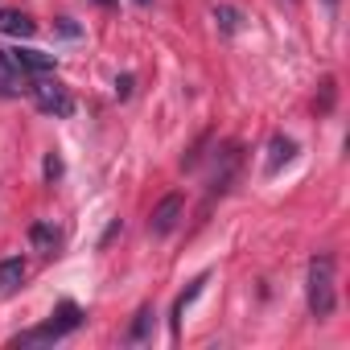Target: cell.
<instances>
[{
  "label": "cell",
  "mask_w": 350,
  "mask_h": 350,
  "mask_svg": "<svg viewBox=\"0 0 350 350\" xmlns=\"http://www.w3.org/2000/svg\"><path fill=\"white\" fill-rule=\"evenodd\" d=\"M305 293H309L313 317H329L334 313V305H338V297H334V256H313L309 260V284H305Z\"/></svg>",
  "instance_id": "obj_1"
},
{
  "label": "cell",
  "mask_w": 350,
  "mask_h": 350,
  "mask_svg": "<svg viewBox=\"0 0 350 350\" xmlns=\"http://www.w3.org/2000/svg\"><path fill=\"white\" fill-rule=\"evenodd\" d=\"M79 321H83V309L79 305H58V313L46 321V325H38V329H25V334H17L13 338V346H38V342H58V338H66L70 329H79Z\"/></svg>",
  "instance_id": "obj_2"
},
{
  "label": "cell",
  "mask_w": 350,
  "mask_h": 350,
  "mask_svg": "<svg viewBox=\"0 0 350 350\" xmlns=\"http://www.w3.org/2000/svg\"><path fill=\"white\" fill-rule=\"evenodd\" d=\"M29 91H33L38 111H46V116H70V111H75V99H70V91H66L58 79L38 75V83H33Z\"/></svg>",
  "instance_id": "obj_3"
},
{
  "label": "cell",
  "mask_w": 350,
  "mask_h": 350,
  "mask_svg": "<svg viewBox=\"0 0 350 350\" xmlns=\"http://www.w3.org/2000/svg\"><path fill=\"white\" fill-rule=\"evenodd\" d=\"M182 211H186L182 194H169V198H161V202L152 206V215H148V231H152V235H169L173 227L182 223Z\"/></svg>",
  "instance_id": "obj_4"
},
{
  "label": "cell",
  "mask_w": 350,
  "mask_h": 350,
  "mask_svg": "<svg viewBox=\"0 0 350 350\" xmlns=\"http://www.w3.org/2000/svg\"><path fill=\"white\" fill-rule=\"evenodd\" d=\"M21 91H29V75L17 70L9 50H0V95H21Z\"/></svg>",
  "instance_id": "obj_5"
},
{
  "label": "cell",
  "mask_w": 350,
  "mask_h": 350,
  "mask_svg": "<svg viewBox=\"0 0 350 350\" xmlns=\"http://www.w3.org/2000/svg\"><path fill=\"white\" fill-rule=\"evenodd\" d=\"M0 33H9V38H33L38 33V21L21 9H0Z\"/></svg>",
  "instance_id": "obj_6"
},
{
  "label": "cell",
  "mask_w": 350,
  "mask_h": 350,
  "mask_svg": "<svg viewBox=\"0 0 350 350\" xmlns=\"http://www.w3.org/2000/svg\"><path fill=\"white\" fill-rule=\"evenodd\" d=\"M9 58H13L17 70H25V75H50V70H54V58L42 54V50H9Z\"/></svg>",
  "instance_id": "obj_7"
},
{
  "label": "cell",
  "mask_w": 350,
  "mask_h": 350,
  "mask_svg": "<svg viewBox=\"0 0 350 350\" xmlns=\"http://www.w3.org/2000/svg\"><path fill=\"white\" fill-rule=\"evenodd\" d=\"M293 152H297V144L288 140V136H272V144H268V178H272V173H280V165H288L293 161Z\"/></svg>",
  "instance_id": "obj_8"
},
{
  "label": "cell",
  "mask_w": 350,
  "mask_h": 350,
  "mask_svg": "<svg viewBox=\"0 0 350 350\" xmlns=\"http://www.w3.org/2000/svg\"><path fill=\"white\" fill-rule=\"evenodd\" d=\"M21 280H25V264H21L17 256L0 264V297H13V293L21 288Z\"/></svg>",
  "instance_id": "obj_9"
},
{
  "label": "cell",
  "mask_w": 350,
  "mask_h": 350,
  "mask_svg": "<svg viewBox=\"0 0 350 350\" xmlns=\"http://www.w3.org/2000/svg\"><path fill=\"white\" fill-rule=\"evenodd\" d=\"M29 243H33V252L50 256V252L62 243V235H58V227H50V223H33V227H29Z\"/></svg>",
  "instance_id": "obj_10"
},
{
  "label": "cell",
  "mask_w": 350,
  "mask_h": 350,
  "mask_svg": "<svg viewBox=\"0 0 350 350\" xmlns=\"http://www.w3.org/2000/svg\"><path fill=\"white\" fill-rule=\"evenodd\" d=\"M202 284H206V276H198V280H194V284H190V288L178 297V305H173V338H178V329H182V313H186V305H190V301L202 293Z\"/></svg>",
  "instance_id": "obj_11"
},
{
  "label": "cell",
  "mask_w": 350,
  "mask_h": 350,
  "mask_svg": "<svg viewBox=\"0 0 350 350\" xmlns=\"http://www.w3.org/2000/svg\"><path fill=\"white\" fill-rule=\"evenodd\" d=\"M152 317H157V313H152V305H144V309L136 313L132 329H128V342H144V338L152 334Z\"/></svg>",
  "instance_id": "obj_12"
},
{
  "label": "cell",
  "mask_w": 350,
  "mask_h": 350,
  "mask_svg": "<svg viewBox=\"0 0 350 350\" xmlns=\"http://www.w3.org/2000/svg\"><path fill=\"white\" fill-rule=\"evenodd\" d=\"M215 25H219L223 33H239L243 17H239V9H231V5H219V9H215Z\"/></svg>",
  "instance_id": "obj_13"
},
{
  "label": "cell",
  "mask_w": 350,
  "mask_h": 350,
  "mask_svg": "<svg viewBox=\"0 0 350 350\" xmlns=\"http://www.w3.org/2000/svg\"><path fill=\"white\" fill-rule=\"evenodd\" d=\"M58 173H62V161H58V157L50 152V157H46V178L54 182V178H58Z\"/></svg>",
  "instance_id": "obj_14"
},
{
  "label": "cell",
  "mask_w": 350,
  "mask_h": 350,
  "mask_svg": "<svg viewBox=\"0 0 350 350\" xmlns=\"http://www.w3.org/2000/svg\"><path fill=\"white\" fill-rule=\"evenodd\" d=\"M128 91H132V79H128V75H120V79H116V95H120V99H124V95H128Z\"/></svg>",
  "instance_id": "obj_15"
},
{
  "label": "cell",
  "mask_w": 350,
  "mask_h": 350,
  "mask_svg": "<svg viewBox=\"0 0 350 350\" xmlns=\"http://www.w3.org/2000/svg\"><path fill=\"white\" fill-rule=\"evenodd\" d=\"M325 9H329V13H338V0H325Z\"/></svg>",
  "instance_id": "obj_16"
},
{
  "label": "cell",
  "mask_w": 350,
  "mask_h": 350,
  "mask_svg": "<svg viewBox=\"0 0 350 350\" xmlns=\"http://www.w3.org/2000/svg\"><path fill=\"white\" fill-rule=\"evenodd\" d=\"M136 5H148V0H136Z\"/></svg>",
  "instance_id": "obj_17"
},
{
  "label": "cell",
  "mask_w": 350,
  "mask_h": 350,
  "mask_svg": "<svg viewBox=\"0 0 350 350\" xmlns=\"http://www.w3.org/2000/svg\"><path fill=\"white\" fill-rule=\"evenodd\" d=\"M103 5H107V0H103Z\"/></svg>",
  "instance_id": "obj_18"
}]
</instances>
